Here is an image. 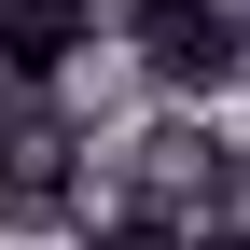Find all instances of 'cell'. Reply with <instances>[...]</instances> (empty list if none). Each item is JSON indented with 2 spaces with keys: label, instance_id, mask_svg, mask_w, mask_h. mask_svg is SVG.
Masks as SVG:
<instances>
[{
  "label": "cell",
  "instance_id": "3",
  "mask_svg": "<svg viewBox=\"0 0 250 250\" xmlns=\"http://www.w3.org/2000/svg\"><path fill=\"white\" fill-rule=\"evenodd\" d=\"M236 98H250V70H236Z\"/></svg>",
  "mask_w": 250,
  "mask_h": 250
},
{
  "label": "cell",
  "instance_id": "2",
  "mask_svg": "<svg viewBox=\"0 0 250 250\" xmlns=\"http://www.w3.org/2000/svg\"><path fill=\"white\" fill-rule=\"evenodd\" d=\"M83 56H111V0H0V98H56Z\"/></svg>",
  "mask_w": 250,
  "mask_h": 250
},
{
  "label": "cell",
  "instance_id": "1",
  "mask_svg": "<svg viewBox=\"0 0 250 250\" xmlns=\"http://www.w3.org/2000/svg\"><path fill=\"white\" fill-rule=\"evenodd\" d=\"M111 56L153 83V98H236L250 0H111Z\"/></svg>",
  "mask_w": 250,
  "mask_h": 250
}]
</instances>
